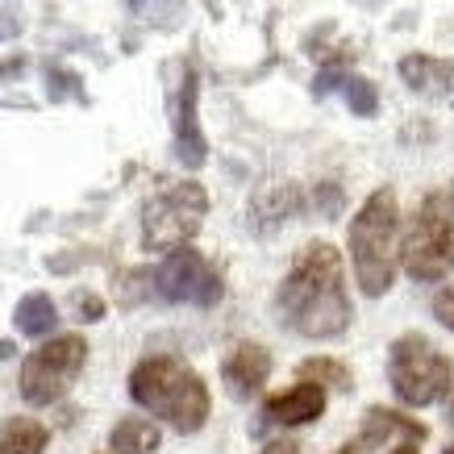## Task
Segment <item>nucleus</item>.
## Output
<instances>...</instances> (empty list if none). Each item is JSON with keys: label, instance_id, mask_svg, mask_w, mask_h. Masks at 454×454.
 I'll use <instances>...</instances> for the list:
<instances>
[{"label": "nucleus", "instance_id": "1a4fd4ad", "mask_svg": "<svg viewBox=\"0 0 454 454\" xmlns=\"http://www.w3.org/2000/svg\"><path fill=\"white\" fill-rule=\"evenodd\" d=\"M179 83L167 97V113H171V138H176V159L184 167H200L208 159V142L196 121V71L188 63H176Z\"/></svg>", "mask_w": 454, "mask_h": 454}, {"label": "nucleus", "instance_id": "aec40b11", "mask_svg": "<svg viewBox=\"0 0 454 454\" xmlns=\"http://www.w3.org/2000/svg\"><path fill=\"white\" fill-rule=\"evenodd\" d=\"M317 208H321V213H338V208H342V188L321 184V188H317Z\"/></svg>", "mask_w": 454, "mask_h": 454}, {"label": "nucleus", "instance_id": "2eb2a0df", "mask_svg": "<svg viewBox=\"0 0 454 454\" xmlns=\"http://www.w3.org/2000/svg\"><path fill=\"white\" fill-rule=\"evenodd\" d=\"M13 325H17V333H26V338H42V333H51L59 325L55 301H51L46 292H29V296H21L17 309H13Z\"/></svg>", "mask_w": 454, "mask_h": 454}, {"label": "nucleus", "instance_id": "5701e85b", "mask_svg": "<svg viewBox=\"0 0 454 454\" xmlns=\"http://www.w3.org/2000/svg\"><path fill=\"white\" fill-rule=\"evenodd\" d=\"M438 317H442V321H446V325H450V330H454V292H446V296H438Z\"/></svg>", "mask_w": 454, "mask_h": 454}, {"label": "nucleus", "instance_id": "f03ea898", "mask_svg": "<svg viewBox=\"0 0 454 454\" xmlns=\"http://www.w3.org/2000/svg\"><path fill=\"white\" fill-rule=\"evenodd\" d=\"M129 396L146 413L163 417L176 434H196L208 421V409H213L200 372L179 355L142 358L138 367L129 372Z\"/></svg>", "mask_w": 454, "mask_h": 454}, {"label": "nucleus", "instance_id": "6ab92c4d", "mask_svg": "<svg viewBox=\"0 0 454 454\" xmlns=\"http://www.w3.org/2000/svg\"><path fill=\"white\" fill-rule=\"evenodd\" d=\"M75 309H80L83 321H100V317H105V301L92 296V292H80V296H75Z\"/></svg>", "mask_w": 454, "mask_h": 454}, {"label": "nucleus", "instance_id": "423d86ee", "mask_svg": "<svg viewBox=\"0 0 454 454\" xmlns=\"http://www.w3.org/2000/svg\"><path fill=\"white\" fill-rule=\"evenodd\" d=\"M208 213V192L196 179H179L142 205V250H184L200 234Z\"/></svg>", "mask_w": 454, "mask_h": 454}, {"label": "nucleus", "instance_id": "9d476101", "mask_svg": "<svg viewBox=\"0 0 454 454\" xmlns=\"http://www.w3.org/2000/svg\"><path fill=\"white\" fill-rule=\"evenodd\" d=\"M267 375H271V355L259 342H238L230 358L221 363V380H225V392L234 400H250L267 384Z\"/></svg>", "mask_w": 454, "mask_h": 454}, {"label": "nucleus", "instance_id": "0eeeda50", "mask_svg": "<svg viewBox=\"0 0 454 454\" xmlns=\"http://www.w3.org/2000/svg\"><path fill=\"white\" fill-rule=\"evenodd\" d=\"M83 363H88V342L80 333H63V338H51L46 346H38L34 355L21 363V400L34 404V409H46L55 404L59 396H67V387L80 380Z\"/></svg>", "mask_w": 454, "mask_h": 454}, {"label": "nucleus", "instance_id": "4be33fe9", "mask_svg": "<svg viewBox=\"0 0 454 454\" xmlns=\"http://www.w3.org/2000/svg\"><path fill=\"white\" fill-rule=\"evenodd\" d=\"M259 454H301V446H296V442H288V438H279V442H267Z\"/></svg>", "mask_w": 454, "mask_h": 454}, {"label": "nucleus", "instance_id": "dca6fc26", "mask_svg": "<svg viewBox=\"0 0 454 454\" xmlns=\"http://www.w3.org/2000/svg\"><path fill=\"white\" fill-rule=\"evenodd\" d=\"M46 442H51V434L34 417H9L0 426V454H42Z\"/></svg>", "mask_w": 454, "mask_h": 454}, {"label": "nucleus", "instance_id": "b1692460", "mask_svg": "<svg viewBox=\"0 0 454 454\" xmlns=\"http://www.w3.org/2000/svg\"><path fill=\"white\" fill-rule=\"evenodd\" d=\"M17 71H26V59H9V63H0V83L13 80Z\"/></svg>", "mask_w": 454, "mask_h": 454}, {"label": "nucleus", "instance_id": "9b49d317", "mask_svg": "<svg viewBox=\"0 0 454 454\" xmlns=\"http://www.w3.org/2000/svg\"><path fill=\"white\" fill-rule=\"evenodd\" d=\"M321 413H325V387L304 384V380L296 387H288V392L267 396V404H262V417L276 421V426H309Z\"/></svg>", "mask_w": 454, "mask_h": 454}, {"label": "nucleus", "instance_id": "f3484780", "mask_svg": "<svg viewBox=\"0 0 454 454\" xmlns=\"http://www.w3.org/2000/svg\"><path fill=\"white\" fill-rule=\"evenodd\" d=\"M338 88H342V97H346V105H350L355 117H375V109H380V92H375L372 80H363V75H342Z\"/></svg>", "mask_w": 454, "mask_h": 454}, {"label": "nucleus", "instance_id": "ddd939ff", "mask_svg": "<svg viewBox=\"0 0 454 454\" xmlns=\"http://www.w3.org/2000/svg\"><path fill=\"white\" fill-rule=\"evenodd\" d=\"M429 429L421 426V421H413V417L396 413V409H384V404H375V409H367V421H363V434H358V442L363 446H384V442H426Z\"/></svg>", "mask_w": 454, "mask_h": 454}, {"label": "nucleus", "instance_id": "a878e982", "mask_svg": "<svg viewBox=\"0 0 454 454\" xmlns=\"http://www.w3.org/2000/svg\"><path fill=\"white\" fill-rule=\"evenodd\" d=\"M338 454H363V450H358V442H346V446H342Z\"/></svg>", "mask_w": 454, "mask_h": 454}, {"label": "nucleus", "instance_id": "a211bd4d", "mask_svg": "<svg viewBox=\"0 0 454 454\" xmlns=\"http://www.w3.org/2000/svg\"><path fill=\"white\" fill-rule=\"evenodd\" d=\"M317 375H321V380H333V384L342 387V392L350 387V372H346L342 363H333V358H309V363L301 367V380H304V384H313Z\"/></svg>", "mask_w": 454, "mask_h": 454}, {"label": "nucleus", "instance_id": "412c9836", "mask_svg": "<svg viewBox=\"0 0 454 454\" xmlns=\"http://www.w3.org/2000/svg\"><path fill=\"white\" fill-rule=\"evenodd\" d=\"M21 34V21H17V13H0V42L4 38H17Z\"/></svg>", "mask_w": 454, "mask_h": 454}, {"label": "nucleus", "instance_id": "f257e3e1", "mask_svg": "<svg viewBox=\"0 0 454 454\" xmlns=\"http://www.w3.org/2000/svg\"><path fill=\"white\" fill-rule=\"evenodd\" d=\"M276 313L284 330L325 342L350 325V296L342 279V254L330 242H309L276 292Z\"/></svg>", "mask_w": 454, "mask_h": 454}, {"label": "nucleus", "instance_id": "6e6552de", "mask_svg": "<svg viewBox=\"0 0 454 454\" xmlns=\"http://www.w3.org/2000/svg\"><path fill=\"white\" fill-rule=\"evenodd\" d=\"M154 279V296L167 304H196V309H213L225 296L217 267L200 259V250L184 247L176 254H167L159 267L151 271Z\"/></svg>", "mask_w": 454, "mask_h": 454}, {"label": "nucleus", "instance_id": "7ed1b4c3", "mask_svg": "<svg viewBox=\"0 0 454 454\" xmlns=\"http://www.w3.org/2000/svg\"><path fill=\"white\" fill-rule=\"evenodd\" d=\"M396 230L400 208L392 188H375L350 221V262L363 296H384L396 279Z\"/></svg>", "mask_w": 454, "mask_h": 454}, {"label": "nucleus", "instance_id": "bb28decb", "mask_svg": "<svg viewBox=\"0 0 454 454\" xmlns=\"http://www.w3.org/2000/svg\"><path fill=\"white\" fill-rule=\"evenodd\" d=\"M13 355V342H0V358H9Z\"/></svg>", "mask_w": 454, "mask_h": 454}, {"label": "nucleus", "instance_id": "39448f33", "mask_svg": "<svg viewBox=\"0 0 454 454\" xmlns=\"http://www.w3.org/2000/svg\"><path fill=\"white\" fill-rule=\"evenodd\" d=\"M387 380L404 404H434V400H450L454 392V358H446L442 350L421 338V333H404L392 342L387 355Z\"/></svg>", "mask_w": 454, "mask_h": 454}, {"label": "nucleus", "instance_id": "393cba45", "mask_svg": "<svg viewBox=\"0 0 454 454\" xmlns=\"http://www.w3.org/2000/svg\"><path fill=\"white\" fill-rule=\"evenodd\" d=\"M417 446H421V442H396V446H392L387 454H421Z\"/></svg>", "mask_w": 454, "mask_h": 454}, {"label": "nucleus", "instance_id": "cd10ccee", "mask_svg": "<svg viewBox=\"0 0 454 454\" xmlns=\"http://www.w3.org/2000/svg\"><path fill=\"white\" fill-rule=\"evenodd\" d=\"M446 417H450V426H454V392H450V400H446Z\"/></svg>", "mask_w": 454, "mask_h": 454}, {"label": "nucleus", "instance_id": "f8f14e48", "mask_svg": "<svg viewBox=\"0 0 454 454\" xmlns=\"http://www.w3.org/2000/svg\"><path fill=\"white\" fill-rule=\"evenodd\" d=\"M400 80L409 83L417 97L454 100V59L409 55V59H400Z\"/></svg>", "mask_w": 454, "mask_h": 454}, {"label": "nucleus", "instance_id": "4468645a", "mask_svg": "<svg viewBox=\"0 0 454 454\" xmlns=\"http://www.w3.org/2000/svg\"><path fill=\"white\" fill-rule=\"evenodd\" d=\"M159 426L154 421H146V417H125V421H117L109 434V450L113 454H154L159 450Z\"/></svg>", "mask_w": 454, "mask_h": 454}, {"label": "nucleus", "instance_id": "c85d7f7f", "mask_svg": "<svg viewBox=\"0 0 454 454\" xmlns=\"http://www.w3.org/2000/svg\"><path fill=\"white\" fill-rule=\"evenodd\" d=\"M442 454H454V446H446V450H442Z\"/></svg>", "mask_w": 454, "mask_h": 454}, {"label": "nucleus", "instance_id": "20e7f679", "mask_svg": "<svg viewBox=\"0 0 454 454\" xmlns=\"http://www.w3.org/2000/svg\"><path fill=\"white\" fill-rule=\"evenodd\" d=\"M400 262L421 284H438L454 271V192H429L421 200L404 230Z\"/></svg>", "mask_w": 454, "mask_h": 454}]
</instances>
